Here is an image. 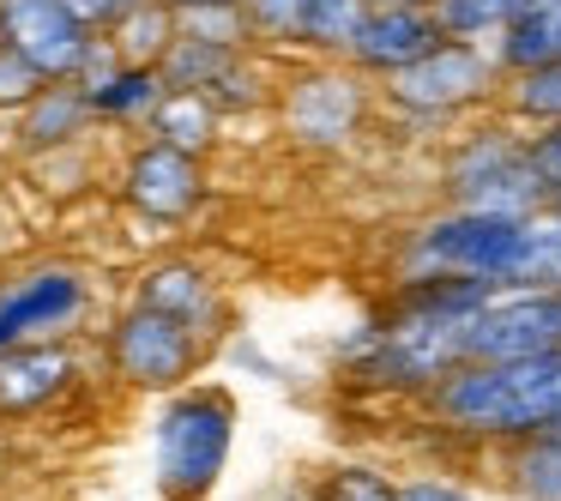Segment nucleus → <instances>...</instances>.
<instances>
[{
	"instance_id": "f257e3e1",
	"label": "nucleus",
	"mask_w": 561,
	"mask_h": 501,
	"mask_svg": "<svg viewBox=\"0 0 561 501\" xmlns=\"http://www.w3.org/2000/svg\"><path fill=\"white\" fill-rule=\"evenodd\" d=\"M495 296L477 278H404L387 303L339 344V375L375 399H423L440 375L465 363L471 315Z\"/></svg>"
},
{
	"instance_id": "f03ea898",
	"label": "nucleus",
	"mask_w": 561,
	"mask_h": 501,
	"mask_svg": "<svg viewBox=\"0 0 561 501\" xmlns=\"http://www.w3.org/2000/svg\"><path fill=\"white\" fill-rule=\"evenodd\" d=\"M423 423L459 447H519L561 429V344L531 356H471L416 399Z\"/></svg>"
},
{
	"instance_id": "7ed1b4c3",
	"label": "nucleus",
	"mask_w": 561,
	"mask_h": 501,
	"mask_svg": "<svg viewBox=\"0 0 561 501\" xmlns=\"http://www.w3.org/2000/svg\"><path fill=\"white\" fill-rule=\"evenodd\" d=\"M531 260V218H495V212L440 206L399 242L392 284L404 278H477L495 291H525Z\"/></svg>"
},
{
	"instance_id": "20e7f679",
	"label": "nucleus",
	"mask_w": 561,
	"mask_h": 501,
	"mask_svg": "<svg viewBox=\"0 0 561 501\" xmlns=\"http://www.w3.org/2000/svg\"><path fill=\"white\" fill-rule=\"evenodd\" d=\"M440 206L495 212V218H537L549 206V182L537 170L531 127L507 115H477L440 158Z\"/></svg>"
},
{
	"instance_id": "39448f33",
	"label": "nucleus",
	"mask_w": 561,
	"mask_h": 501,
	"mask_svg": "<svg viewBox=\"0 0 561 501\" xmlns=\"http://www.w3.org/2000/svg\"><path fill=\"white\" fill-rule=\"evenodd\" d=\"M236 447V399L211 380L163 392V411L151 423V477L163 501H206L230 471Z\"/></svg>"
},
{
	"instance_id": "423d86ee",
	"label": "nucleus",
	"mask_w": 561,
	"mask_h": 501,
	"mask_svg": "<svg viewBox=\"0 0 561 501\" xmlns=\"http://www.w3.org/2000/svg\"><path fill=\"white\" fill-rule=\"evenodd\" d=\"M501 86H507V73H501L489 43L440 37L423 61H411L404 73L380 79V98H387V110L411 115V122L459 127V122H477V115H495Z\"/></svg>"
},
{
	"instance_id": "0eeeda50",
	"label": "nucleus",
	"mask_w": 561,
	"mask_h": 501,
	"mask_svg": "<svg viewBox=\"0 0 561 501\" xmlns=\"http://www.w3.org/2000/svg\"><path fill=\"white\" fill-rule=\"evenodd\" d=\"M278 127L290 146L302 151H344L356 134L368 127V110H375V79L356 73L351 61H308L290 67L278 79Z\"/></svg>"
},
{
	"instance_id": "6e6552de",
	"label": "nucleus",
	"mask_w": 561,
	"mask_h": 501,
	"mask_svg": "<svg viewBox=\"0 0 561 501\" xmlns=\"http://www.w3.org/2000/svg\"><path fill=\"white\" fill-rule=\"evenodd\" d=\"M103 363L122 380L127 392H175L199 375L206 363V339L187 332L182 320L158 315L146 303H127L110 320V339H103Z\"/></svg>"
},
{
	"instance_id": "1a4fd4ad",
	"label": "nucleus",
	"mask_w": 561,
	"mask_h": 501,
	"mask_svg": "<svg viewBox=\"0 0 561 501\" xmlns=\"http://www.w3.org/2000/svg\"><path fill=\"white\" fill-rule=\"evenodd\" d=\"M91 308V284L67 260H37L0 284V351L31 339H67Z\"/></svg>"
},
{
	"instance_id": "9d476101",
	"label": "nucleus",
	"mask_w": 561,
	"mask_h": 501,
	"mask_svg": "<svg viewBox=\"0 0 561 501\" xmlns=\"http://www.w3.org/2000/svg\"><path fill=\"white\" fill-rule=\"evenodd\" d=\"M122 200L134 218L158 224V230H175V224H187L206 206V158L146 134L122 163Z\"/></svg>"
},
{
	"instance_id": "9b49d317",
	"label": "nucleus",
	"mask_w": 561,
	"mask_h": 501,
	"mask_svg": "<svg viewBox=\"0 0 561 501\" xmlns=\"http://www.w3.org/2000/svg\"><path fill=\"white\" fill-rule=\"evenodd\" d=\"M561 344V291H495L471 315L465 363L471 356H531Z\"/></svg>"
},
{
	"instance_id": "f8f14e48",
	"label": "nucleus",
	"mask_w": 561,
	"mask_h": 501,
	"mask_svg": "<svg viewBox=\"0 0 561 501\" xmlns=\"http://www.w3.org/2000/svg\"><path fill=\"white\" fill-rule=\"evenodd\" d=\"M134 303L158 308V315L182 320L187 332L199 339H218L224 320H230V303H224V284L211 278V266H199L194 254H163V260H146L134 278Z\"/></svg>"
},
{
	"instance_id": "ddd939ff",
	"label": "nucleus",
	"mask_w": 561,
	"mask_h": 501,
	"mask_svg": "<svg viewBox=\"0 0 561 501\" xmlns=\"http://www.w3.org/2000/svg\"><path fill=\"white\" fill-rule=\"evenodd\" d=\"M0 25H7V43L25 49L49 79H79L91 43H98V31L67 0H0Z\"/></svg>"
},
{
	"instance_id": "4468645a",
	"label": "nucleus",
	"mask_w": 561,
	"mask_h": 501,
	"mask_svg": "<svg viewBox=\"0 0 561 501\" xmlns=\"http://www.w3.org/2000/svg\"><path fill=\"white\" fill-rule=\"evenodd\" d=\"M440 37H447V25H440L435 7H399V0H375L344 61L380 86V79L404 73L411 61H423V55L435 49Z\"/></svg>"
},
{
	"instance_id": "2eb2a0df",
	"label": "nucleus",
	"mask_w": 561,
	"mask_h": 501,
	"mask_svg": "<svg viewBox=\"0 0 561 501\" xmlns=\"http://www.w3.org/2000/svg\"><path fill=\"white\" fill-rule=\"evenodd\" d=\"M79 380V351L67 339H31L0 351V417H37Z\"/></svg>"
},
{
	"instance_id": "dca6fc26",
	"label": "nucleus",
	"mask_w": 561,
	"mask_h": 501,
	"mask_svg": "<svg viewBox=\"0 0 561 501\" xmlns=\"http://www.w3.org/2000/svg\"><path fill=\"white\" fill-rule=\"evenodd\" d=\"M91 127H98L91 91L79 86V79H49V86L13 115V146L25 151V158H37V151H55V146H79Z\"/></svg>"
},
{
	"instance_id": "f3484780",
	"label": "nucleus",
	"mask_w": 561,
	"mask_h": 501,
	"mask_svg": "<svg viewBox=\"0 0 561 501\" xmlns=\"http://www.w3.org/2000/svg\"><path fill=\"white\" fill-rule=\"evenodd\" d=\"M489 49H495L501 73H525V67L561 61V0H525L519 13H513V25Z\"/></svg>"
},
{
	"instance_id": "a211bd4d",
	"label": "nucleus",
	"mask_w": 561,
	"mask_h": 501,
	"mask_svg": "<svg viewBox=\"0 0 561 501\" xmlns=\"http://www.w3.org/2000/svg\"><path fill=\"white\" fill-rule=\"evenodd\" d=\"M163 98H170L163 67H127L122 61L103 86H91V110L110 127H151V115H158Z\"/></svg>"
},
{
	"instance_id": "6ab92c4d",
	"label": "nucleus",
	"mask_w": 561,
	"mask_h": 501,
	"mask_svg": "<svg viewBox=\"0 0 561 501\" xmlns=\"http://www.w3.org/2000/svg\"><path fill=\"white\" fill-rule=\"evenodd\" d=\"M103 37L115 43V55H122L127 67H163V55L182 37V13H175L170 0H134Z\"/></svg>"
},
{
	"instance_id": "aec40b11",
	"label": "nucleus",
	"mask_w": 561,
	"mask_h": 501,
	"mask_svg": "<svg viewBox=\"0 0 561 501\" xmlns=\"http://www.w3.org/2000/svg\"><path fill=\"white\" fill-rule=\"evenodd\" d=\"M501 489L519 501H561V435H537L519 447H501Z\"/></svg>"
},
{
	"instance_id": "412c9836",
	"label": "nucleus",
	"mask_w": 561,
	"mask_h": 501,
	"mask_svg": "<svg viewBox=\"0 0 561 501\" xmlns=\"http://www.w3.org/2000/svg\"><path fill=\"white\" fill-rule=\"evenodd\" d=\"M218 127H224V115L206 91H170V98L158 103V115H151V139L182 146V151H194V158H206V151L218 146Z\"/></svg>"
},
{
	"instance_id": "4be33fe9",
	"label": "nucleus",
	"mask_w": 561,
	"mask_h": 501,
	"mask_svg": "<svg viewBox=\"0 0 561 501\" xmlns=\"http://www.w3.org/2000/svg\"><path fill=\"white\" fill-rule=\"evenodd\" d=\"M375 0H308L302 7V55L308 61H344Z\"/></svg>"
},
{
	"instance_id": "5701e85b",
	"label": "nucleus",
	"mask_w": 561,
	"mask_h": 501,
	"mask_svg": "<svg viewBox=\"0 0 561 501\" xmlns=\"http://www.w3.org/2000/svg\"><path fill=\"white\" fill-rule=\"evenodd\" d=\"M501 115L519 127H561V61L525 67V73H507L501 86Z\"/></svg>"
},
{
	"instance_id": "b1692460",
	"label": "nucleus",
	"mask_w": 561,
	"mask_h": 501,
	"mask_svg": "<svg viewBox=\"0 0 561 501\" xmlns=\"http://www.w3.org/2000/svg\"><path fill=\"white\" fill-rule=\"evenodd\" d=\"M302 7L308 0H242L248 43L266 55H302Z\"/></svg>"
},
{
	"instance_id": "393cba45",
	"label": "nucleus",
	"mask_w": 561,
	"mask_h": 501,
	"mask_svg": "<svg viewBox=\"0 0 561 501\" xmlns=\"http://www.w3.org/2000/svg\"><path fill=\"white\" fill-rule=\"evenodd\" d=\"M242 49H230V43H206V37H175V49L163 55V79H170V91H206L211 79L224 73V67L236 61Z\"/></svg>"
},
{
	"instance_id": "a878e982",
	"label": "nucleus",
	"mask_w": 561,
	"mask_h": 501,
	"mask_svg": "<svg viewBox=\"0 0 561 501\" xmlns=\"http://www.w3.org/2000/svg\"><path fill=\"white\" fill-rule=\"evenodd\" d=\"M308 501H404V483L399 477H387L380 465H332V471L314 477V489H308Z\"/></svg>"
},
{
	"instance_id": "bb28decb",
	"label": "nucleus",
	"mask_w": 561,
	"mask_h": 501,
	"mask_svg": "<svg viewBox=\"0 0 561 501\" xmlns=\"http://www.w3.org/2000/svg\"><path fill=\"white\" fill-rule=\"evenodd\" d=\"M525 291H561V194L531 218V260H525Z\"/></svg>"
},
{
	"instance_id": "cd10ccee",
	"label": "nucleus",
	"mask_w": 561,
	"mask_h": 501,
	"mask_svg": "<svg viewBox=\"0 0 561 501\" xmlns=\"http://www.w3.org/2000/svg\"><path fill=\"white\" fill-rule=\"evenodd\" d=\"M49 86V73H43L37 61H31L25 49H13V43H0V115H19L37 91Z\"/></svg>"
},
{
	"instance_id": "c85d7f7f",
	"label": "nucleus",
	"mask_w": 561,
	"mask_h": 501,
	"mask_svg": "<svg viewBox=\"0 0 561 501\" xmlns=\"http://www.w3.org/2000/svg\"><path fill=\"white\" fill-rule=\"evenodd\" d=\"M404 501H495V496H477V489L453 483V477L416 471V477H404ZM507 501H519V496H507Z\"/></svg>"
},
{
	"instance_id": "c756f323",
	"label": "nucleus",
	"mask_w": 561,
	"mask_h": 501,
	"mask_svg": "<svg viewBox=\"0 0 561 501\" xmlns=\"http://www.w3.org/2000/svg\"><path fill=\"white\" fill-rule=\"evenodd\" d=\"M531 151H537V170H543V182H549V200H556L561 194V127H537Z\"/></svg>"
},
{
	"instance_id": "7c9ffc66",
	"label": "nucleus",
	"mask_w": 561,
	"mask_h": 501,
	"mask_svg": "<svg viewBox=\"0 0 561 501\" xmlns=\"http://www.w3.org/2000/svg\"><path fill=\"white\" fill-rule=\"evenodd\" d=\"M67 7H73V13H79V19H85V25H91V31H110V25H115V19H122V13H127V7H134V0H67Z\"/></svg>"
},
{
	"instance_id": "2f4dec72",
	"label": "nucleus",
	"mask_w": 561,
	"mask_h": 501,
	"mask_svg": "<svg viewBox=\"0 0 561 501\" xmlns=\"http://www.w3.org/2000/svg\"><path fill=\"white\" fill-rule=\"evenodd\" d=\"M175 13H187V7H224V0H170Z\"/></svg>"
},
{
	"instance_id": "473e14b6",
	"label": "nucleus",
	"mask_w": 561,
	"mask_h": 501,
	"mask_svg": "<svg viewBox=\"0 0 561 501\" xmlns=\"http://www.w3.org/2000/svg\"><path fill=\"white\" fill-rule=\"evenodd\" d=\"M7 170H13V163H7V146H0V187H7Z\"/></svg>"
},
{
	"instance_id": "72a5a7b5",
	"label": "nucleus",
	"mask_w": 561,
	"mask_h": 501,
	"mask_svg": "<svg viewBox=\"0 0 561 501\" xmlns=\"http://www.w3.org/2000/svg\"><path fill=\"white\" fill-rule=\"evenodd\" d=\"M399 7H440V0H399Z\"/></svg>"
},
{
	"instance_id": "f704fd0d",
	"label": "nucleus",
	"mask_w": 561,
	"mask_h": 501,
	"mask_svg": "<svg viewBox=\"0 0 561 501\" xmlns=\"http://www.w3.org/2000/svg\"><path fill=\"white\" fill-rule=\"evenodd\" d=\"M556 435H561V429H556Z\"/></svg>"
}]
</instances>
